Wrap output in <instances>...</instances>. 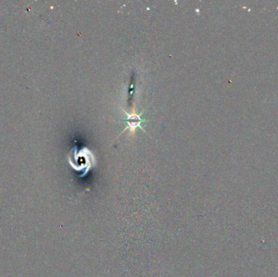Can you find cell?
Instances as JSON below:
<instances>
[{"instance_id": "cell-1", "label": "cell", "mask_w": 278, "mask_h": 277, "mask_svg": "<svg viewBox=\"0 0 278 277\" xmlns=\"http://www.w3.org/2000/svg\"><path fill=\"white\" fill-rule=\"evenodd\" d=\"M123 111H124V114H125V115H126V116H127L126 117V120H125V122L128 124V126H127V127L123 130V132H124L126 129H130V132H131V133L134 136V135H135V131H136L135 129H136L137 128H138V127L145 132V130L143 129H142V127L141 126V122H144L145 120H141V114H140V115H137V113H136L135 107H133L132 114H128V113L126 112L124 110H123ZM123 132H122V133H123ZM121 133H120V134H121Z\"/></svg>"}]
</instances>
